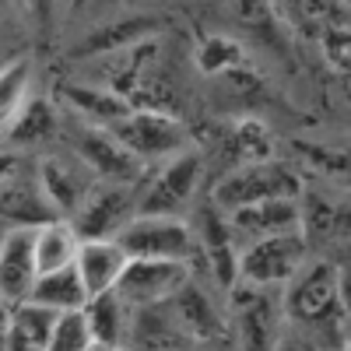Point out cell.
<instances>
[{
  "mask_svg": "<svg viewBox=\"0 0 351 351\" xmlns=\"http://www.w3.org/2000/svg\"><path fill=\"white\" fill-rule=\"evenodd\" d=\"M130 316L134 309L112 288L88 295L84 319H88V330H92V348H106V351L130 348Z\"/></svg>",
  "mask_w": 351,
  "mask_h": 351,
  "instance_id": "cell-17",
  "label": "cell"
},
{
  "mask_svg": "<svg viewBox=\"0 0 351 351\" xmlns=\"http://www.w3.org/2000/svg\"><path fill=\"white\" fill-rule=\"evenodd\" d=\"M60 134V112H56V99L46 95H28L18 116L8 123V148L18 152H36L43 144L56 141Z\"/></svg>",
  "mask_w": 351,
  "mask_h": 351,
  "instance_id": "cell-18",
  "label": "cell"
},
{
  "mask_svg": "<svg viewBox=\"0 0 351 351\" xmlns=\"http://www.w3.org/2000/svg\"><path fill=\"white\" fill-rule=\"evenodd\" d=\"M176 316V324L183 327V334L190 337V344H215L221 341L228 330V309H221V302L204 288L193 274L176 288V295L165 302Z\"/></svg>",
  "mask_w": 351,
  "mask_h": 351,
  "instance_id": "cell-11",
  "label": "cell"
},
{
  "mask_svg": "<svg viewBox=\"0 0 351 351\" xmlns=\"http://www.w3.org/2000/svg\"><path fill=\"white\" fill-rule=\"evenodd\" d=\"M81 236L74 232V225L67 218H53L46 225L36 228V263L39 274L43 271H56V267H71L77 256Z\"/></svg>",
  "mask_w": 351,
  "mask_h": 351,
  "instance_id": "cell-23",
  "label": "cell"
},
{
  "mask_svg": "<svg viewBox=\"0 0 351 351\" xmlns=\"http://www.w3.org/2000/svg\"><path fill=\"white\" fill-rule=\"evenodd\" d=\"M36 180H39V190L46 193L49 208L60 215V218H74V211L81 208V200L88 197L99 180L88 172L77 155L67 158V155H46L36 162Z\"/></svg>",
  "mask_w": 351,
  "mask_h": 351,
  "instance_id": "cell-13",
  "label": "cell"
},
{
  "mask_svg": "<svg viewBox=\"0 0 351 351\" xmlns=\"http://www.w3.org/2000/svg\"><path fill=\"white\" fill-rule=\"evenodd\" d=\"M288 11L299 18V25L306 21L309 32H319L334 21H348V4L344 0H285Z\"/></svg>",
  "mask_w": 351,
  "mask_h": 351,
  "instance_id": "cell-28",
  "label": "cell"
},
{
  "mask_svg": "<svg viewBox=\"0 0 351 351\" xmlns=\"http://www.w3.org/2000/svg\"><path fill=\"white\" fill-rule=\"evenodd\" d=\"M137 200H141V183H95L81 200V208L74 218V232L81 239H116L134 215H137Z\"/></svg>",
  "mask_w": 351,
  "mask_h": 351,
  "instance_id": "cell-9",
  "label": "cell"
},
{
  "mask_svg": "<svg viewBox=\"0 0 351 351\" xmlns=\"http://www.w3.org/2000/svg\"><path fill=\"white\" fill-rule=\"evenodd\" d=\"M193 64L200 74H208V77H218V74H232L236 67L246 64V49L243 43L236 39H228V36H208L197 53H193Z\"/></svg>",
  "mask_w": 351,
  "mask_h": 351,
  "instance_id": "cell-25",
  "label": "cell"
},
{
  "mask_svg": "<svg viewBox=\"0 0 351 351\" xmlns=\"http://www.w3.org/2000/svg\"><path fill=\"white\" fill-rule=\"evenodd\" d=\"M25 162H28V158H25V152H18V148H4V152H0V183L18 180L21 172L36 169V165H25Z\"/></svg>",
  "mask_w": 351,
  "mask_h": 351,
  "instance_id": "cell-30",
  "label": "cell"
},
{
  "mask_svg": "<svg viewBox=\"0 0 351 351\" xmlns=\"http://www.w3.org/2000/svg\"><path fill=\"white\" fill-rule=\"evenodd\" d=\"M228 330L239 337L243 348H274L281 344V288H260L236 281L228 291Z\"/></svg>",
  "mask_w": 351,
  "mask_h": 351,
  "instance_id": "cell-5",
  "label": "cell"
},
{
  "mask_svg": "<svg viewBox=\"0 0 351 351\" xmlns=\"http://www.w3.org/2000/svg\"><path fill=\"white\" fill-rule=\"evenodd\" d=\"M302 193V176L288 169L278 158H260V162H239L232 165L211 190V204L221 211H236L243 204L267 200V197H299Z\"/></svg>",
  "mask_w": 351,
  "mask_h": 351,
  "instance_id": "cell-3",
  "label": "cell"
},
{
  "mask_svg": "<svg viewBox=\"0 0 351 351\" xmlns=\"http://www.w3.org/2000/svg\"><path fill=\"white\" fill-rule=\"evenodd\" d=\"M32 81H36V64L28 56H14L0 67V130H8L25 99L32 95Z\"/></svg>",
  "mask_w": 351,
  "mask_h": 351,
  "instance_id": "cell-24",
  "label": "cell"
},
{
  "mask_svg": "<svg viewBox=\"0 0 351 351\" xmlns=\"http://www.w3.org/2000/svg\"><path fill=\"white\" fill-rule=\"evenodd\" d=\"M158 32H162V18H152V14L112 18V21L92 28V32L71 49V56L74 60H99V56H109V53H127V49L144 46Z\"/></svg>",
  "mask_w": 351,
  "mask_h": 351,
  "instance_id": "cell-15",
  "label": "cell"
},
{
  "mask_svg": "<svg viewBox=\"0 0 351 351\" xmlns=\"http://www.w3.org/2000/svg\"><path fill=\"white\" fill-rule=\"evenodd\" d=\"M53 309L21 299V302H8V316H4V348L11 351H46L49 348V330H53Z\"/></svg>",
  "mask_w": 351,
  "mask_h": 351,
  "instance_id": "cell-19",
  "label": "cell"
},
{
  "mask_svg": "<svg viewBox=\"0 0 351 351\" xmlns=\"http://www.w3.org/2000/svg\"><path fill=\"white\" fill-rule=\"evenodd\" d=\"M28 299L60 313V309H81L88 302V291H84V281L77 274V267H56V271H43L28 291Z\"/></svg>",
  "mask_w": 351,
  "mask_h": 351,
  "instance_id": "cell-22",
  "label": "cell"
},
{
  "mask_svg": "<svg viewBox=\"0 0 351 351\" xmlns=\"http://www.w3.org/2000/svg\"><path fill=\"white\" fill-rule=\"evenodd\" d=\"M306 256H309V239L302 236V228L274 232V236L243 243L239 246V281L260 285V288H281L302 267Z\"/></svg>",
  "mask_w": 351,
  "mask_h": 351,
  "instance_id": "cell-7",
  "label": "cell"
},
{
  "mask_svg": "<svg viewBox=\"0 0 351 351\" xmlns=\"http://www.w3.org/2000/svg\"><path fill=\"white\" fill-rule=\"evenodd\" d=\"M56 102L67 106L74 116H81L84 123H95V127H112L130 109V102L120 92H106L99 84H71V81H64L56 88Z\"/></svg>",
  "mask_w": 351,
  "mask_h": 351,
  "instance_id": "cell-21",
  "label": "cell"
},
{
  "mask_svg": "<svg viewBox=\"0 0 351 351\" xmlns=\"http://www.w3.org/2000/svg\"><path fill=\"white\" fill-rule=\"evenodd\" d=\"M39 278L36 263V228L28 225H11L0 239V299L4 302H21L28 299Z\"/></svg>",
  "mask_w": 351,
  "mask_h": 351,
  "instance_id": "cell-14",
  "label": "cell"
},
{
  "mask_svg": "<svg viewBox=\"0 0 351 351\" xmlns=\"http://www.w3.org/2000/svg\"><path fill=\"white\" fill-rule=\"evenodd\" d=\"M4 232H8V225H4V221H0V239H4Z\"/></svg>",
  "mask_w": 351,
  "mask_h": 351,
  "instance_id": "cell-33",
  "label": "cell"
},
{
  "mask_svg": "<svg viewBox=\"0 0 351 351\" xmlns=\"http://www.w3.org/2000/svg\"><path fill=\"white\" fill-rule=\"evenodd\" d=\"M281 313L291 327H327L348 316V288L337 263L306 256L302 267L281 285Z\"/></svg>",
  "mask_w": 351,
  "mask_h": 351,
  "instance_id": "cell-1",
  "label": "cell"
},
{
  "mask_svg": "<svg viewBox=\"0 0 351 351\" xmlns=\"http://www.w3.org/2000/svg\"><path fill=\"white\" fill-rule=\"evenodd\" d=\"M4 316H8V302L0 299V327H4Z\"/></svg>",
  "mask_w": 351,
  "mask_h": 351,
  "instance_id": "cell-32",
  "label": "cell"
},
{
  "mask_svg": "<svg viewBox=\"0 0 351 351\" xmlns=\"http://www.w3.org/2000/svg\"><path fill=\"white\" fill-rule=\"evenodd\" d=\"M204 186V155L186 148L180 155H169L148 169L141 180L137 215H176L186 218Z\"/></svg>",
  "mask_w": 351,
  "mask_h": 351,
  "instance_id": "cell-2",
  "label": "cell"
},
{
  "mask_svg": "<svg viewBox=\"0 0 351 351\" xmlns=\"http://www.w3.org/2000/svg\"><path fill=\"white\" fill-rule=\"evenodd\" d=\"M232 162H260V158H274V141L260 120L246 116V120L232 123Z\"/></svg>",
  "mask_w": 351,
  "mask_h": 351,
  "instance_id": "cell-26",
  "label": "cell"
},
{
  "mask_svg": "<svg viewBox=\"0 0 351 351\" xmlns=\"http://www.w3.org/2000/svg\"><path fill=\"white\" fill-rule=\"evenodd\" d=\"M46 351H92V330L81 309H60L53 316V330H49V348Z\"/></svg>",
  "mask_w": 351,
  "mask_h": 351,
  "instance_id": "cell-27",
  "label": "cell"
},
{
  "mask_svg": "<svg viewBox=\"0 0 351 351\" xmlns=\"http://www.w3.org/2000/svg\"><path fill=\"white\" fill-rule=\"evenodd\" d=\"M319 46H324V60L330 64V71L348 74L351 67V28L348 21H334L327 28H319Z\"/></svg>",
  "mask_w": 351,
  "mask_h": 351,
  "instance_id": "cell-29",
  "label": "cell"
},
{
  "mask_svg": "<svg viewBox=\"0 0 351 351\" xmlns=\"http://www.w3.org/2000/svg\"><path fill=\"white\" fill-rule=\"evenodd\" d=\"M28 11H32L39 28H49L56 18V0H28Z\"/></svg>",
  "mask_w": 351,
  "mask_h": 351,
  "instance_id": "cell-31",
  "label": "cell"
},
{
  "mask_svg": "<svg viewBox=\"0 0 351 351\" xmlns=\"http://www.w3.org/2000/svg\"><path fill=\"white\" fill-rule=\"evenodd\" d=\"M109 130L120 137L148 169L158 165L169 155H180V152L193 148L190 130L176 120V116H169L155 106H130L127 116H120Z\"/></svg>",
  "mask_w": 351,
  "mask_h": 351,
  "instance_id": "cell-6",
  "label": "cell"
},
{
  "mask_svg": "<svg viewBox=\"0 0 351 351\" xmlns=\"http://www.w3.org/2000/svg\"><path fill=\"white\" fill-rule=\"evenodd\" d=\"M0 11H4V0H0Z\"/></svg>",
  "mask_w": 351,
  "mask_h": 351,
  "instance_id": "cell-34",
  "label": "cell"
},
{
  "mask_svg": "<svg viewBox=\"0 0 351 351\" xmlns=\"http://www.w3.org/2000/svg\"><path fill=\"white\" fill-rule=\"evenodd\" d=\"M74 267L84 281L88 295H99V291H109L120 278V271L127 267V253L116 239H81Z\"/></svg>",
  "mask_w": 351,
  "mask_h": 351,
  "instance_id": "cell-20",
  "label": "cell"
},
{
  "mask_svg": "<svg viewBox=\"0 0 351 351\" xmlns=\"http://www.w3.org/2000/svg\"><path fill=\"white\" fill-rule=\"evenodd\" d=\"M71 148H74L77 162L102 183H141L144 176H148V165H144L109 127L84 123L77 130V137L71 141Z\"/></svg>",
  "mask_w": 351,
  "mask_h": 351,
  "instance_id": "cell-10",
  "label": "cell"
},
{
  "mask_svg": "<svg viewBox=\"0 0 351 351\" xmlns=\"http://www.w3.org/2000/svg\"><path fill=\"white\" fill-rule=\"evenodd\" d=\"M116 243L123 246L127 256H162V260H183L197 271L200 250L190 218L176 215H134L120 232Z\"/></svg>",
  "mask_w": 351,
  "mask_h": 351,
  "instance_id": "cell-4",
  "label": "cell"
},
{
  "mask_svg": "<svg viewBox=\"0 0 351 351\" xmlns=\"http://www.w3.org/2000/svg\"><path fill=\"white\" fill-rule=\"evenodd\" d=\"M299 197H267V200L243 204L236 211H225L236 243L243 246V243H253L263 236H274V232L302 228V200Z\"/></svg>",
  "mask_w": 351,
  "mask_h": 351,
  "instance_id": "cell-12",
  "label": "cell"
},
{
  "mask_svg": "<svg viewBox=\"0 0 351 351\" xmlns=\"http://www.w3.org/2000/svg\"><path fill=\"white\" fill-rule=\"evenodd\" d=\"M193 274L190 263L183 260H162V256H127V267L116 278L112 291L120 295L130 309L158 306L176 295L186 278Z\"/></svg>",
  "mask_w": 351,
  "mask_h": 351,
  "instance_id": "cell-8",
  "label": "cell"
},
{
  "mask_svg": "<svg viewBox=\"0 0 351 351\" xmlns=\"http://www.w3.org/2000/svg\"><path fill=\"white\" fill-rule=\"evenodd\" d=\"M53 218H60L53 208L46 193L39 190V180H36V169L21 172L18 180H8L0 183V221L8 228L11 225H28V228H39Z\"/></svg>",
  "mask_w": 351,
  "mask_h": 351,
  "instance_id": "cell-16",
  "label": "cell"
}]
</instances>
